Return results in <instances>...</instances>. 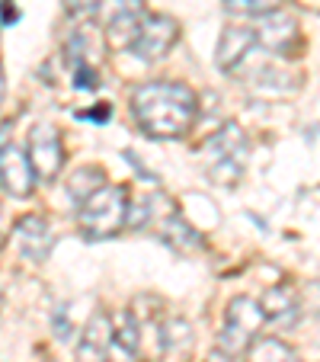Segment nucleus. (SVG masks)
<instances>
[{"mask_svg": "<svg viewBox=\"0 0 320 362\" xmlns=\"http://www.w3.org/2000/svg\"><path fill=\"white\" fill-rule=\"evenodd\" d=\"M0 186L16 199H26L35 186V170L29 164V154H23L13 144L0 151Z\"/></svg>", "mask_w": 320, "mask_h": 362, "instance_id": "nucleus-9", "label": "nucleus"}, {"mask_svg": "<svg viewBox=\"0 0 320 362\" xmlns=\"http://www.w3.org/2000/svg\"><path fill=\"white\" fill-rule=\"evenodd\" d=\"M292 362H295V359H292Z\"/></svg>", "mask_w": 320, "mask_h": 362, "instance_id": "nucleus-27", "label": "nucleus"}, {"mask_svg": "<svg viewBox=\"0 0 320 362\" xmlns=\"http://www.w3.org/2000/svg\"><path fill=\"white\" fill-rule=\"evenodd\" d=\"M208 362H234V356H231V353H225V349H215Z\"/></svg>", "mask_w": 320, "mask_h": 362, "instance_id": "nucleus-24", "label": "nucleus"}, {"mask_svg": "<svg viewBox=\"0 0 320 362\" xmlns=\"http://www.w3.org/2000/svg\"><path fill=\"white\" fill-rule=\"evenodd\" d=\"M0 100H4V68H0Z\"/></svg>", "mask_w": 320, "mask_h": 362, "instance_id": "nucleus-25", "label": "nucleus"}, {"mask_svg": "<svg viewBox=\"0 0 320 362\" xmlns=\"http://www.w3.org/2000/svg\"><path fill=\"white\" fill-rule=\"evenodd\" d=\"M77 218H81V231L90 240L119 234L125 228V221H129V189H122V186L96 189L90 199H83V209Z\"/></svg>", "mask_w": 320, "mask_h": 362, "instance_id": "nucleus-2", "label": "nucleus"}, {"mask_svg": "<svg viewBox=\"0 0 320 362\" xmlns=\"http://www.w3.org/2000/svg\"><path fill=\"white\" fill-rule=\"evenodd\" d=\"M179 39V23L170 16H148L138 23V33L131 39V52L141 62H157L164 58Z\"/></svg>", "mask_w": 320, "mask_h": 362, "instance_id": "nucleus-5", "label": "nucleus"}, {"mask_svg": "<svg viewBox=\"0 0 320 362\" xmlns=\"http://www.w3.org/2000/svg\"><path fill=\"white\" fill-rule=\"evenodd\" d=\"M102 186H106V177H102L100 167H77L68 180V192H71V199H77V202L90 199L96 189H102Z\"/></svg>", "mask_w": 320, "mask_h": 362, "instance_id": "nucleus-16", "label": "nucleus"}, {"mask_svg": "<svg viewBox=\"0 0 320 362\" xmlns=\"http://www.w3.org/2000/svg\"><path fill=\"white\" fill-rule=\"evenodd\" d=\"M282 0H247V13L253 16H266V13H273V10H279Z\"/></svg>", "mask_w": 320, "mask_h": 362, "instance_id": "nucleus-20", "label": "nucleus"}, {"mask_svg": "<svg viewBox=\"0 0 320 362\" xmlns=\"http://www.w3.org/2000/svg\"><path fill=\"white\" fill-rule=\"evenodd\" d=\"M154 231H157V238L164 240L167 247H173L177 253H189V250H198V247H202V234H198L196 228L186 225V221L179 218V212H173L170 218H164Z\"/></svg>", "mask_w": 320, "mask_h": 362, "instance_id": "nucleus-14", "label": "nucleus"}, {"mask_svg": "<svg viewBox=\"0 0 320 362\" xmlns=\"http://www.w3.org/2000/svg\"><path fill=\"white\" fill-rule=\"evenodd\" d=\"M266 311V317L275 324H292L295 317H298V298H295V292L288 286H275L266 292V298L259 301Z\"/></svg>", "mask_w": 320, "mask_h": 362, "instance_id": "nucleus-15", "label": "nucleus"}, {"mask_svg": "<svg viewBox=\"0 0 320 362\" xmlns=\"http://www.w3.org/2000/svg\"><path fill=\"white\" fill-rule=\"evenodd\" d=\"M253 35H256V48H266L273 55H295V48L301 42L298 23L288 13H279V10L259 16V23L253 26Z\"/></svg>", "mask_w": 320, "mask_h": 362, "instance_id": "nucleus-7", "label": "nucleus"}, {"mask_svg": "<svg viewBox=\"0 0 320 362\" xmlns=\"http://www.w3.org/2000/svg\"><path fill=\"white\" fill-rule=\"evenodd\" d=\"M16 247H20V253L26 260L42 263L52 253V247H55V231H52V225L42 215H26L16 225Z\"/></svg>", "mask_w": 320, "mask_h": 362, "instance_id": "nucleus-10", "label": "nucleus"}, {"mask_svg": "<svg viewBox=\"0 0 320 362\" xmlns=\"http://www.w3.org/2000/svg\"><path fill=\"white\" fill-rule=\"evenodd\" d=\"M0 244H4V238H0Z\"/></svg>", "mask_w": 320, "mask_h": 362, "instance_id": "nucleus-26", "label": "nucleus"}, {"mask_svg": "<svg viewBox=\"0 0 320 362\" xmlns=\"http://www.w3.org/2000/svg\"><path fill=\"white\" fill-rule=\"evenodd\" d=\"M55 337L58 340H68L71 337V327H68V321H64V308L55 311Z\"/></svg>", "mask_w": 320, "mask_h": 362, "instance_id": "nucleus-21", "label": "nucleus"}, {"mask_svg": "<svg viewBox=\"0 0 320 362\" xmlns=\"http://www.w3.org/2000/svg\"><path fill=\"white\" fill-rule=\"evenodd\" d=\"M81 119H93V122H106L109 119V106H100L93 112H81Z\"/></svg>", "mask_w": 320, "mask_h": 362, "instance_id": "nucleus-22", "label": "nucleus"}, {"mask_svg": "<svg viewBox=\"0 0 320 362\" xmlns=\"http://www.w3.org/2000/svg\"><path fill=\"white\" fill-rule=\"evenodd\" d=\"M112 343V317L96 311L90 324L83 327L81 343H77V362H106Z\"/></svg>", "mask_w": 320, "mask_h": 362, "instance_id": "nucleus-11", "label": "nucleus"}, {"mask_svg": "<svg viewBox=\"0 0 320 362\" xmlns=\"http://www.w3.org/2000/svg\"><path fill=\"white\" fill-rule=\"evenodd\" d=\"M131 110L150 138H179L196 122V93L186 83L154 81L131 93Z\"/></svg>", "mask_w": 320, "mask_h": 362, "instance_id": "nucleus-1", "label": "nucleus"}, {"mask_svg": "<svg viewBox=\"0 0 320 362\" xmlns=\"http://www.w3.org/2000/svg\"><path fill=\"white\" fill-rule=\"evenodd\" d=\"M141 7L144 0H100V20L106 23V33L116 45H131L141 23Z\"/></svg>", "mask_w": 320, "mask_h": 362, "instance_id": "nucleus-8", "label": "nucleus"}, {"mask_svg": "<svg viewBox=\"0 0 320 362\" xmlns=\"http://www.w3.org/2000/svg\"><path fill=\"white\" fill-rule=\"evenodd\" d=\"M256 48V35L253 29H244V26H227L221 33V42H218V68L221 71H237L240 62L250 55Z\"/></svg>", "mask_w": 320, "mask_h": 362, "instance_id": "nucleus-12", "label": "nucleus"}, {"mask_svg": "<svg viewBox=\"0 0 320 362\" xmlns=\"http://www.w3.org/2000/svg\"><path fill=\"white\" fill-rule=\"evenodd\" d=\"M250 362H292V349L282 340L263 337V340H256V346H253Z\"/></svg>", "mask_w": 320, "mask_h": 362, "instance_id": "nucleus-18", "label": "nucleus"}, {"mask_svg": "<svg viewBox=\"0 0 320 362\" xmlns=\"http://www.w3.org/2000/svg\"><path fill=\"white\" fill-rule=\"evenodd\" d=\"M64 10L71 16H77V20H87V16H93L100 10V0H64Z\"/></svg>", "mask_w": 320, "mask_h": 362, "instance_id": "nucleus-19", "label": "nucleus"}, {"mask_svg": "<svg viewBox=\"0 0 320 362\" xmlns=\"http://www.w3.org/2000/svg\"><path fill=\"white\" fill-rule=\"evenodd\" d=\"M164 349H170V353H177V349H179V359H183V356H189V349H192V327L183 321V317H173V321L164 324Z\"/></svg>", "mask_w": 320, "mask_h": 362, "instance_id": "nucleus-17", "label": "nucleus"}, {"mask_svg": "<svg viewBox=\"0 0 320 362\" xmlns=\"http://www.w3.org/2000/svg\"><path fill=\"white\" fill-rule=\"evenodd\" d=\"M205 154V167H208V177L215 183H234L244 170L247 160V135L240 132V125H225L218 135H211L202 148Z\"/></svg>", "mask_w": 320, "mask_h": 362, "instance_id": "nucleus-3", "label": "nucleus"}, {"mask_svg": "<svg viewBox=\"0 0 320 362\" xmlns=\"http://www.w3.org/2000/svg\"><path fill=\"white\" fill-rule=\"evenodd\" d=\"M263 321H266V311L256 298H247V295L231 298L227 315H225V330H221V337H218V349H225V353H231V356L244 353L253 343V337L259 334Z\"/></svg>", "mask_w": 320, "mask_h": 362, "instance_id": "nucleus-4", "label": "nucleus"}, {"mask_svg": "<svg viewBox=\"0 0 320 362\" xmlns=\"http://www.w3.org/2000/svg\"><path fill=\"white\" fill-rule=\"evenodd\" d=\"M100 55H102V35L96 33V29L81 26L68 39V58H71V64H74V71L77 68H96Z\"/></svg>", "mask_w": 320, "mask_h": 362, "instance_id": "nucleus-13", "label": "nucleus"}, {"mask_svg": "<svg viewBox=\"0 0 320 362\" xmlns=\"http://www.w3.org/2000/svg\"><path fill=\"white\" fill-rule=\"evenodd\" d=\"M29 164L35 170V180L52 183L58 177L64 164V148H61V135L55 125H35L29 135Z\"/></svg>", "mask_w": 320, "mask_h": 362, "instance_id": "nucleus-6", "label": "nucleus"}, {"mask_svg": "<svg viewBox=\"0 0 320 362\" xmlns=\"http://www.w3.org/2000/svg\"><path fill=\"white\" fill-rule=\"evenodd\" d=\"M225 7L231 13H247V0H225Z\"/></svg>", "mask_w": 320, "mask_h": 362, "instance_id": "nucleus-23", "label": "nucleus"}]
</instances>
